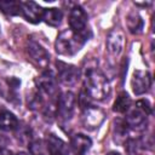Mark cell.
Returning <instances> with one entry per match:
<instances>
[{
    "mask_svg": "<svg viewBox=\"0 0 155 155\" xmlns=\"http://www.w3.org/2000/svg\"><path fill=\"white\" fill-rule=\"evenodd\" d=\"M84 87L92 99L102 101L110 93V85L105 75L97 68L86 69L84 78Z\"/></svg>",
    "mask_w": 155,
    "mask_h": 155,
    "instance_id": "cell-1",
    "label": "cell"
},
{
    "mask_svg": "<svg viewBox=\"0 0 155 155\" xmlns=\"http://www.w3.org/2000/svg\"><path fill=\"white\" fill-rule=\"evenodd\" d=\"M87 40V34H78L71 29H64L58 34L56 39L54 48L56 52L62 56H73L81 50Z\"/></svg>",
    "mask_w": 155,
    "mask_h": 155,
    "instance_id": "cell-2",
    "label": "cell"
},
{
    "mask_svg": "<svg viewBox=\"0 0 155 155\" xmlns=\"http://www.w3.org/2000/svg\"><path fill=\"white\" fill-rule=\"evenodd\" d=\"M75 105H76V98L73 92L67 91L63 92L58 98H57V116L62 122H68L75 111Z\"/></svg>",
    "mask_w": 155,
    "mask_h": 155,
    "instance_id": "cell-3",
    "label": "cell"
},
{
    "mask_svg": "<svg viewBox=\"0 0 155 155\" xmlns=\"http://www.w3.org/2000/svg\"><path fill=\"white\" fill-rule=\"evenodd\" d=\"M68 21L70 27L69 29L78 34H87V15L81 6L75 5L70 10Z\"/></svg>",
    "mask_w": 155,
    "mask_h": 155,
    "instance_id": "cell-4",
    "label": "cell"
},
{
    "mask_svg": "<svg viewBox=\"0 0 155 155\" xmlns=\"http://www.w3.org/2000/svg\"><path fill=\"white\" fill-rule=\"evenodd\" d=\"M104 116H105V114L101 108L90 105L86 109H84L81 121H82V125L85 128L92 131L101 126V124L104 121Z\"/></svg>",
    "mask_w": 155,
    "mask_h": 155,
    "instance_id": "cell-5",
    "label": "cell"
},
{
    "mask_svg": "<svg viewBox=\"0 0 155 155\" xmlns=\"http://www.w3.org/2000/svg\"><path fill=\"white\" fill-rule=\"evenodd\" d=\"M58 80L65 86H74L80 79V70L71 64L57 62Z\"/></svg>",
    "mask_w": 155,
    "mask_h": 155,
    "instance_id": "cell-6",
    "label": "cell"
},
{
    "mask_svg": "<svg viewBox=\"0 0 155 155\" xmlns=\"http://www.w3.org/2000/svg\"><path fill=\"white\" fill-rule=\"evenodd\" d=\"M131 86L134 94L140 96L149 91L151 86V76L147 70H134L132 79H131Z\"/></svg>",
    "mask_w": 155,
    "mask_h": 155,
    "instance_id": "cell-7",
    "label": "cell"
},
{
    "mask_svg": "<svg viewBox=\"0 0 155 155\" xmlns=\"http://www.w3.org/2000/svg\"><path fill=\"white\" fill-rule=\"evenodd\" d=\"M38 88L42 94H46L48 97H56L57 94V80L56 76L51 70L44 71L39 79H38Z\"/></svg>",
    "mask_w": 155,
    "mask_h": 155,
    "instance_id": "cell-8",
    "label": "cell"
},
{
    "mask_svg": "<svg viewBox=\"0 0 155 155\" xmlns=\"http://www.w3.org/2000/svg\"><path fill=\"white\" fill-rule=\"evenodd\" d=\"M21 13L29 23L36 24L42 19L44 8L34 1H24L21 2Z\"/></svg>",
    "mask_w": 155,
    "mask_h": 155,
    "instance_id": "cell-9",
    "label": "cell"
},
{
    "mask_svg": "<svg viewBox=\"0 0 155 155\" xmlns=\"http://www.w3.org/2000/svg\"><path fill=\"white\" fill-rule=\"evenodd\" d=\"M124 46H125V35H124V33L119 28L113 29L109 33L108 39H107V48H108L109 53L111 56L117 57L122 52Z\"/></svg>",
    "mask_w": 155,
    "mask_h": 155,
    "instance_id": "cell-10",
    "label": "cell"
},
{
    "mask_svg": "<svg viewBox=\"0 0 155 155\" xmlns=\"http://www.w3.org/2000/svg\"><path fill=\"white\" fill-rule=\"evenodd\" d=\"M27 50H28L29 56L31 57V59L36 64H39L42 68H46L48 65V63H50V54L47 53V51L40 44H38L36 41L30 40L28 42Z\"/></svg>",
    "mask_w": 155,
    "mask_h": 155,
    "instance_id": "cell-11",
    "label": "cell"
},
{
    "mask_svg": "<svg viewBox=\"0 0 155 155\" xmlns=\"http://www.w3.org/2000/svg\"><path fill=\"white\" fill-rule=\"evenodd\" d=\"M147 116L148 115L145 113H143L140 109L136 107L134 109H128L125 117V122L128 127L136 131H142L147 127Z\"/></svg>",
    "mask_w": 155,
    "mask_h": 155,
    "instance_id": "cell-12",
    "label": "cell"
},
{
    "mask_svg": "<svg viewBox=\"0 0 155 155\" xmlns=\"http://www.w3.org/2000/svg\"><path fill=\"white\" fill-rule=\"evenodd\" d=\"M46 149L48 155H69L68 144L54 134H48L46 138Z\"/></svg>",
    "mask_w": 155,
    "mask_h": 155,
    "instance_id": "cell-13",
    "label": "cell"
},
{
    "mask_svg": "<svg viewBox=\"0 0 155 155\" xmlns=\"http://www.w3.org/2000/svg\"><path fill=\"white\" fill-rule=\"evenodd\" d=\"M92 145V140L88 136L76 133L70 139V149L75 155H86Z\"/></svg>",
    "mask_w": 155,
    "mask_h": 155,
    "instance_id": "cell-14",
    "label": "cell"
},
{
    "mask_svg": "<svg viewBox=\"0 0 155 155\" xmlns=\"http://www.w3.org/2000/svg\"><path fill=\"white\" fill-rule=\"evenodd\" d=\"M18 119L15 116L13 113L6 110V109H1L0 110V130L5 131V132H11L15 131L18 126Z\"/></svg>",
    "mask_w": 155,
    "mask_h": 155,
    "instance_id": "cell-15",
    "label": "cell"
},
{
    "mask_svg": "<svg viewBox=\"0 0 155 155\" xmlns=\"http://www.w3.org/2000/svg\"><path fill=\"white\" fill-rule=\"evenodd\" d=\"M114 140L117 144H122L126 142L127 139V134H128V126L125 122V120L122 119H116L114 121Z\"/></svg>",
    "mask_w": 155,
    "mask_h": 155,
    "instance_id": "cell-16",
    "label": "cell"
},
{
    "mask_svg": "<svg viewBox=\"0 0 155 155\" xmlns=\"http://www.w3.org/2000/svg\"><path fill=\"white\" fill-rule=\"evenodd\" d=\"M62 18H63V13L59 8L51 7V8H45L44 10L42 19L50 27H58L62 23Z\"/></svg>",
    "mask_w": 155,
    "mask_h": 155,
    "instance_id": "cell-17",
    "label": "cell"
},
{
    "mask_svg": "<svg viewBox=\"0 0 155 155\" xmlns=\"http://www.w3.org/2000/svg\"><path fill=\"white\" fill-rule=\"evenodd\" d=\"M130 108H131V98H130L128 93L121 92L114 102L113 110L116 113H126V111H128Z\"/></svg>",
    "mask_w": 155,
    "mask_h": 155,
    "instance_id": "cell-18",
    "label": "cell"
},
{
    "mask_svg": "<svg viewBox=\"0 0 155 155\" xmlns=\"http://www.w3.org/2000/svg\"><path fill=\"white\" fill-rule=\"evenodd\" d=\"M126 22H127V27H128V29H130L131 33L138 34V33L142 31L143 21H142L140 16H139L137 12H134V11L130 12V13L127 15V17H126Z\"/></svg>",
    "mask_w": 155,
    "mask_h": 155,
    "instance_id": "cell-19",
    "label": "cell"
},
{
    "mask_svg": "<svg viewBox=\"0 0 155 155\" xmlns=\"http://www.w3.org/2000/svg\"><path fill=\"white\" fill-rule=\"evenodd\" d=\"M0 10L10 16H17L21 13V2L13 0H1Z\"/></svg>",
    "mask_w": 155,
    "mask_h": 155,
    "instance_id": "cell-20",
    "label": "cell"
},
{
    "mask_svg": "<svg viewBox=\"0 0 155 155\" xmlns=\"http://www.w3.org/2000/svg\"><path fill=\"white\" fill-rule=\"evenodd\" d=\"M29 153L31 155H47L46 143L42 139H34L28 144Z\"/></svg>",
    "mask_w": 155,
    "mask_h": 155,
    "instance_id": "cell-21",
    "label": "cell"
},
{
    "mask_svg": "<svg viewBox=\"0 0 155 155\" xmlns=\"http://www.w3.org/2000/svg\"><path fill=\"white\" fill-rule=\"evenodd\" d=\"M140 148H142V144H140V140L138 139L127 138L125 142V149L128 155H138Z\"/></svg>",
    "mask_w": 155,
    "mask_h": 155,
    "instance_id": "cell-22",
    "label": "cell"
},
{
    "mask_svg": "<svg viewBox=\"0 0 155 155\" xmlns=\"http://www.w3.org/2000/svg\"><path fill=\"white\" fill-rule=\"evenodd\" d=\"M90 99H92V98H91V97L87 94V92H86L85 90H82V91H81V93H80V97H79V103H80V107H81L82 109H86L87 107H90V105H91Z\"/></svg>",
    "mask_w": 155,
    "mask_h": 155,
    "instance_id": "cell-23",
    "label": "cell"
},
{
    "mask_svg": "<svg viewBox=\"0 0 155 155\" xmlns=\"http://www.w3.org/2000/svg\"><path fill=\"white\" fill-rule=\"evenodd\" d=\"M137 108L140 109L143 113H145L147 115H150L151 114V105L149 103V101L147 99H142V101H138L137 102Z\"/></svg>",
    "mask_w": 155,
    "mask_h": 155,
    "instance_id": "cell-24",
    "label": "cell"
},
{
    "mask_svg": "<svg viewBox=\"0 0 155 155\" xmlns=\"http://www.w3.org/2000/svg\"><path fill=\"white\" fill-rule=\"evenodd\" d=\"M0 155H13V153H12L10 149L1 148V149H0Z\"/></svg>",
    "mask_w": 155,
    "mask_h": 155,
    "instance_id": "cell-25",
    "label": "cell"
},
{
    "mask_svg": "<svg viewBox=\"0 0 155 155\" xmlns=\"http://www.w3.org/2000/svg\"><path fill=\"white\" fill-rule=\"evenodd\" d=\"M107 155H121L120 153H116V151H110V153H108Z\"/></svg>",
    "mask_w": 155,
    "mask_h": 155,
    "instance_id": "cell-26",
    "label": "cell"
},
{
    "mask_svg": "<svg viewBox=\"0 0 155 155\" xmlns=\"http://www.w3.org/2000/svg\"><path fill=\"white\" fill-rule=\"evenodd\" d=\"M17 155H28V154H27V153H23V151H21V153H18Z\"/></svg>",
    "mask_w": 155,
    "mask_h": 155,
    "instance_id": "cell-27",
    "label": "cell"
}]
</instances>
